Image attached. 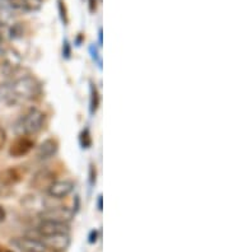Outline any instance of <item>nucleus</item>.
<instances>
[{
  "instance_id": "14",
  "label": "nucleus",
  "mask_w": 229,
  "mask_h": 252,
  "mask_svg": "<svg viewBox=\"0 0 229 252\" xmlns=\"http://www.w3.org/2000/svg\"><path fill=\"white\" fill-rule=\"evenodd\" d=\"M5 210H4V208L1 205H0V221H4L5 220Z\"/></svg>"
},
{
  "instance_id": "13",
  "label": "nucleus",
  "mask_w": 229,
  "mask_h": 252,
  "mask_svg": "<svg viewBox=\"0 0 229 252\" xmlns=\"http://www.w3.org/2000/svg\"><path fill=\"white\" fill-rule=\"evenodd\" d=\"M6 143V132L3 129V126H0V151L3 149Z\"/></svg>"
},
{
  "instance_id": "11",
  "label": "nucleus",
  "mask_w": 229,
  "mask_h": 252,
  "mask_svg": "<svg viewBox=\"0 0 229 252\" xmlns=\"http://www.w3.org/2000/svg\"><path fill=\"white\" fill-rule=\"evenodd\" d=\"M0 60H1V65H4L5 68L10 69L13 71L19 68V65L22 63L21 55L13 49H3Z\"/></svg>"
},
{
  "instance_id": "7",
  "label": "nucleus",
  "mask_w": 229,
  "mask_h": 252,
  "mask_svg": "<svg viewBox=\"0 0 229 252\" xmlns=\"http://www.w3.org/2000/svg\"><path fill=\"white\" fill-rule=\"evenodd\" d=\"M26 169L23 166L8 167L0 171V185L3 186H14L25 179Z\"/></svg>"
},
{
  "instance_id": "15",
  "label": "nucleus",
  "mask_w": 229,
  "mask_h": 252,
  "mask_svg": "<svg viewBox=\"0 0 229 252\" xmlns=\"http://www.w3.org/2000/svg\"><path fill=\"white\" fill-rule=\"evenodd\" d=\"M0 252H13V251L10 249H8V247L1 246V245H0Z\"/></svg>"
},
{
  "instance_id": "5",
  "label": "nucleus",
  "mask_w": 229,
  "mask_h": 252,
  "mask_svg": "<svg viewBox=\"0 0 229 252\" xmlns=\"http://www.w3.org/2000/svg\"><path fill=\"white\" fill-rule=\"evenodd\" d=\"M58 173L50 167H43L38 169L31 180V186L37 191H47L49 188L56 181Z\"/></svg>"
},
{
  "instance_id": "3",
  "label": "nucleus",
  "mask_w": 229,
  "mask_h": 252,
  "mask_svg": "<svg viewBox=\"0 0 229 252\" xmlns=\"http://www.w3.org/2000/svg\"><path fill=\"white\" fill-rule=\"evenodd\" d=\"M41 220H51L69 224L74 218V212L64 205H49L40 213Z\"/></svg>"
},
{
  "instance_id": "10",
  "label": "nucleus",
  "mask_w": 229,
  "mask_h": 252,
  "mask_svg": "<svg viewBox=\"0 0 229 252\" xmlns=\"http://www.w3.org/2000/svg\"><path fill=\"white\" fill-rule=\"evenodd\" d=\"M42 0H6V5L12 9L23 10V12H36L42 6Z\"/></svg>"
},
{
  "instance_id": "18",
  "label": "nucleus",
  "mask_w": 229,
  "mask_h": 252,
  "mask_svg": "<svg viewBox=\"0 0 229 252\" xmlns=\"http://www.w3.org/2000/svg\"><path fill=\"white\" fill-rule=\"evenodd\" d=\"M1 51H3V49H1V46H0V56H1Z\"/></svg>"
},
{
  "instance_id": "8",
  "label": "nucleus",
  "mask_w": 229,
  "mask_h": 252,
  "mask_svg": "<svg viewBox=\"0 0 229 252\" xmlns=\"http://www.w3.org/2000/svg\"><path fill=\"white\" fill-rule=\"evenodd\" d=\"M74 189V184L70 180H56L54 184L46 191V194L49 195L50 199L60 200L66 197L70 194Z\"/></svg>"
},
{
  "instance_id": "17",
  "label": "nucleus",
  "mask_w": 229,
  "mask_h": 252,
  "mask_svg": "<svg viewBox=\"0 0 229 252\" xmlns=\"http://www.w3.org/2000/svg\"><path fill=\"white\" fill-rule=\"evenodd\" d=\"M1 42H3V38H1V36H0V45H1Z\"/></svg>"
},
{
  "instance_id": "2",
  "label": "nucleus",
  "mask_w": 229,
  "mask_h": 252,
  "mask_svg": "<svg viewBox=\"0 0 229 252\" xmlns=\"http://www.w3.org/2000/svg\"><path fill=\"white\" fill-rule=\"evenodd\" d=\"M46 116L38 108H30L17 124V130L21 135H31L40 132L43 129Z\"/></svg>"
},
{
  "instance_id": "4",
  "label": "nucleus",
  "mask_w": 229,
  "mask_h": 252,
  "mask_svg": "<svg viewBox=\"0 0 229 252\" xmlns=\"http://www.w3.org/2000/svg\"><path fill=\"white\" fill-rule=\"evenodd\" d=\"M36 240L43 243L46 247L54 252L65 251L70 245V236L67 233H58V234H38L34 232L32 236Z\"/></svg>"
},
{
  "instance_id": "6",
  "label": "nucleus",
  "mask_w": 229,
  "mask_h": 252,
  "mask_svg": "<svg viewBox=\"0 0 229 252\" xmlns=\"http://www.w3.org/2000/svg\"><path fill=\"white\" fill-rule=\"evenodd\" d=\"M34 148V139L31 135H19L9 147V154L14 158L27 156Z\"/></svg>"
},
{
  "instance_id": "12",
  "label": "nucleus",
  "mask_w": 229,
  "mask_h": 252,
  "mask_svg": "<svg viewBox=\"0 0 229 252\" xmlns=\"http://www.w3.org/2000/svg\"><path fill=\"white\" fill-rule=\"evenodd\" d=\"M56 152H58V142L55 139H47L43 143H41L40 147L37 148L36 157L41 160L47 159V158H51L52 156H55Z\"/></svg>"
},
{
  "instance_id": "16",
  "label": "nucleus",
  "mask_w": 229,
  "mask_h": 252,
  "mask_svg": "<svg viewBox=\"0 0 229 252\" xmlns=\"http://www.w3.org/2000/svg\"><path fill=\"white\" fill-rule=\"evenodd\" d=\"M4 4L6 5V0H0V5H4Z\"/></svg>"
},
{
  "instance_id": "9",
  "label": "nucleus",
  "mask_w": 229,
  "mask_h": 252,
  "mask_svg": "<svg viewBox=\"0 0 229 252\" xmlns=\"http://www.w3.org/2000/svg\"><path fill=\"white\" fill-rule=\"evenodd\" d=\"M70 232L69 224L65 223H58V221L51 220H41L36 228V233L38 234H58V233H67Z\"/></svg>"
},
{
  "instance_id": "1",
  "label": "nucleus",
  "mask_w": 229,
  "mask_h": 252,
  "mask_svg": "<svg viewBox=\"0 0 229 252\" xmlns=\"http://www.w3.org/2000/svg\"><path fill=\"white\" fill-rule=\"evenodd\" d=\"M40 92V84L36 78L31 75H22L8 82V99L10 103H19L34 98Z\"/></svg>"
}]
</instances>
